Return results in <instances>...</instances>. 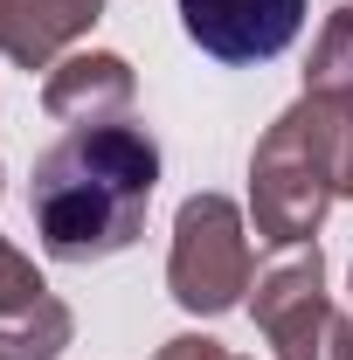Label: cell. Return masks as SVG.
<instances>
[{"instance_id": "cell-12", "label": "cell", "mask_w": 353, "mask_h": 360, "mask_svg": "<svg viewBox=\"0 0 353 360\" xmlns=\"http://www.w3.org/2000/svg\"><path fill=\"white\" fill-rule=\"evenodd\" d=\"M229 360H236V354H229Z\"/></svg>"}, {"instance_id": "cell-6", "label": "cell", "mask_w": 353, "mask_h": 360, "mask_svg": "<svg viewBox=\"0 0 353 360\" xmlns=\"http://www.w3.org/2000/svg\"><path fill=\"white\" fill-rule=\"evenodd\" d=\"M139 97V77L118 49H70L42 77V111L56 125H111Z\"/></svg>"}, {"instance_id": "cell-3", "label": "cell", "mask_w": 353, "mask_h": 360, "mask_svg": "<svg viewBox=\"0 0 353 360\" xmlns=\"http://www.w3.org/2000/svg\"><path fill=\"white\" fill-rule=\"evenodd\" d=\"M250 284H257V257H250L243 208L229 194H187L174 215V250H167L174 305L194 319H215V312H236Z\"/></svg>"}, {"instance_id": "cell-4", "label": "cell", "mask_w": 353, "mask_h": 360, "mask_svg": "<svg viewBox=\"0 0 353 360\" xmlns=\"http://www.w3.org/2000/svg\"><path fill=\"white\" fill-rule=\"evenodd\" d=\"M250 319L264 326L277 360H353V312H340L326 298V257H319V243L277 250L270 270H257Z\"/></svg>"}, {"instance_id": "cell-8", "label": "cell", "mask_w": 353, "mask_h": 360, "mask_svg": "<svg viewBox=\"0 0 353 360\" xmlns=\"http://www.w3.org/2000/svg\"><path fill=\"white\" fill-rule=\"evenodd\" d=\"M77 340V312L49 291L35 305H14L0 312V360H63Z\"/></svg>"}, {"instance_id": "cell-1", "label": "cell", "mask_w": 353, "mask_h": 360, "mask_svg": "<svg viewBox=\"0 0 353 360\" xmlns=\"http://www.w3.org/2000/svg\"><path fill=\"white\" fill-rule=\"evenodd\" d=\"M160 139L146 125H70L28 174V215L49 264H104L146 236Z\"/></svg>"}, {"instance_id": "cell-2", "label": "cell", "mask_w": 353, "mask_h": 360, "mask_svg": "<svg viewBox=\"0 0 353 360\" xmlns=\"http://www.w3.org/2000/svg\"><path fill=\"white\" fill-rule=\"evenodd\" d=\"M333 201H353V104L305 90L250 153V222L270 250H298Z\"/></svg>"}, {"instance_id": "cell-9", "label": "cell", "mask_w": 353, "mask_h": 360, "mask_svg": "<svg viewBox=\"0 0 353 360\" xmlns=\"http://www.w3.org/2000/svg\"><path fill=\"white\" fill-rule=\"evenodd\" d=\"M305 90L312 97H347L353 104V0L326 14V28H319V42H312V56H305Z\"/></svg>"}, {"instance_id": "cell-10", "label": "cell", "mask_w": 353, "mask_h": 360, "mask_svg": "<svg viewBox=\"0 0 353 360\" xmlns=\"http://www.w3.org/2000/svg\"><path fill=\"white\" fill-rule=\"evenodd\" d=\"M35 298H49V284H42V270L28 264L7 236H0V312H14V305H35Z\"/></svg>"}, {"instance_id": "cell-7", "label": "cell", "mask_w": 353, "mask_h": 360, "mask_svg": "<svg viewBox=\"0 0 353 360\" xmlns=\"http://www.w3.org/2000/svg\"><path fill=\"white\" fill-rule=\"evenodd\" d=\"M104 21V0H0V56L21 70H56Z\"/></svg>"}, {"instance_id": "cell-5", "label": "cell", "mask_w": 353, "mask_h": 360, "mask_svg": "<svg viewBox=\"0 0 353 360\" xmlns=\"http://www.w3.org/2000/svg\"><path fill=\"white\" fill-rule=\"evenodd\" d=\"M180 28L201 56L250 70V63H270L298 42L305 0H180Z\"/></svg>"}, {"instance_id": "cell-11", "label": "cell", "mask_w": 353, "mask_h": 360, "mask_svg": "<svg viewBox=\"0 0 353 360\" xmlns=\"http://www.w3.org/2000/svg\"><path fill=\"white\" fill-rule=\"evenodd\" d=\"M153 360H229V347H222V340H208V333H174Z\"/></svg>"}]
</instances>
